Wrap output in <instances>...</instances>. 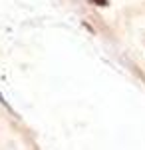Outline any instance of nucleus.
<instances>
[{
  "instance_id": "nucleus-1",
  "label": "nucleus",
  "mask_w": 145,
  "mask_h": 150,
  "mask_svg": "<svg viewBox=\"0 0 145 150\" xmlns=\"http://www.w3.org/2000/svg\"><path fill=\"white\" fill-rule=\"evenodd\" d=\"M89 2H91V4H96V6H100V8H105V6L109 4L107 0H89Z\"/></svg>"
}]
</instances>
